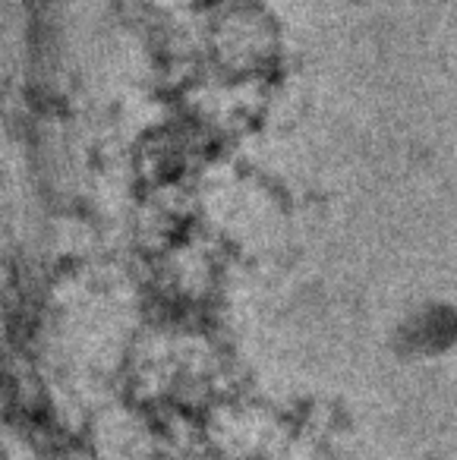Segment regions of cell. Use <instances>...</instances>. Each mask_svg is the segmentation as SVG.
Here are the masks:
<instances>
[{"instance_id": "6da1fadb", "label": "cell", "mask_w": 457, "mask_h": 460, "mask_svg": "<svg viewBox=\"0 0 457 460\" xmlns=\"http://www.w3.org/2000/svg\"><path fill=\"white\" fill-rule=\"evenodd\" d=\"M388 350L404 366H438L457 353V303L417 296L398 309L388 328Z\"/></svg>"}]
</instances>
